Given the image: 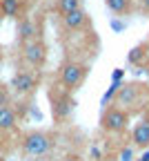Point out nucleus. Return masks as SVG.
<instances>
[{
    "mask_svg": "<svg viewBox=\"0 0 149 161\" xmlns=\"http://www.w3.org/2000/svg\"><path fill=\"white\" fill-rule=\"evenodd\" d=\"M56 146V141L49 132H42V130H31L23 136L20 141V148H23V154L29 159H40V157H47Z\"/></svg>",
    "mask_w": 149,
    "mask_h": 161,
    "instance_id": "f257e3e1",
    "label": "nucleus"
},
{
    "mask_svg": "<svg viewBox=\"0 0 149 161\" xmlns=\"http://www.w3.org/2000/svg\"><path fill=\"white\" fill-rule=\"evenodd\" d=\"M127 125H129V112H127V110H120V108H116V105L107 108V110L102 112V116H100V128H102L105 132L118 134V132L127 130Z\"/></svg>",
    "mask_w": 149,
    "mask_h": 161,
    "instance_id": "f03ea898",
    "label": "nucleus"
},
{
    "mask_svg": "<svg viewBox=\"0 0 149 161\" xmlns=\"http://www.w3.org/2000/svg\"><path fill=\"white\" fill-rule=\"evenodd\" d=\"M85 76H87V67H85L82 63H65L62 65V69H60V83H62V87L65 90H76L82 80H85Z\"/></svg>",
    "mask_w": 149,
    "mask_h": 161,
    "instance_id": "7ed1b4c3",
    "label": "nucleus"
},
{
    "mask_svg": "<svg viewBox=\"0 0 149 161\" xmlns=\"http://www.w3.org/2000/svg\"><path fill=\"white\" fill-rule=\"evenodd\" d=\"M49 98H51V114H54L56 121H65V119L71 116V112L76 108V101L67 92H58V94L51 92Z\"/></svg>",
    "mask_w": 149,
    "mask_h": 161,
    "instance_id": "20e7f679",
    "label": "nucleus"
},
{
    "mask_svg": "<svg viewBox=\"0 0 149 161\" xmlns=\"http://www.w3.org/2000/svg\"><path fill=\"white\" fill-rule=\"evenodd\" d=\"M23 58L31 67H42V63H45V58H47V47L42 45L38 38L29 40V43L23 45Z\"/></svg>",
    "mask_w": 149,
    "mask_h": 161,
    "instance_id": "39448f33",
    "label": "nucleus"
},
{
    "mask_svg": "<svg viewBox=\"0 0 149 161\" xmlns=\"http://www.w3.org/2000/svg\"><path fill=\"white\" fill-rule=\"evenodd\" d=\"M11 87H13L16 94L27 96V94L36 92V87H38V76L31 74V72H25V69H23V72H16L13 78H11Z\"/></svg>",
    "mask_w": 149,
    "mask_h": 161,
    "instance_id": "423d86ee",
    "label": "nucleus"
},
{
    "mask_svg": "<svg viewBox=\"0 0 149 161\" xmlns=\"http://www.w3.org/2000/svg\"><path fill=\"white\" fill-rule=\"evenodd\" d=\"M138 96H140V87L136 85V83H129V85H120V90L116 92V108H120V110H127V108H131L136 101H138Z\"/></svg>",
    "mask_w": 149,
    "mask_h": 161,
    "instance_id": "0eeeda50",
    "label": "nucleus"
},
{
    "mask_svg": "<svg viewBox=\"0 0 149 161\" xmlns=\"http://www.w3.org/2000/svg\"><path fill=\"white\" fill-rule=\"evenodd\" d=\"M131 141L138 148H149V119H140L131 130Z\"/></svg>",
    "mask_w": 149,
    "mask_h": 161,
    "instance_id": "6e6552de",
    "label": "nucleus"
},
{
    "mask_svg": "<svg viewBox=\"0 0 149 161\" xmlns=\"http://www.w3.org/2000/svg\"><path fill=\"white\" fill-rule=\"evenodd\" d=\"M18 125V114L11 105L0 108V132H11Z\"/></svg>",
    "mask_w": 149,
    "mask_h": 161,
    "instance_id": "1a4fd4ad",
    "label": "nucleus"
},
{
    "mask_svg": "<svg viewBox=\"0 0 149 161\" xmlns=\"http://www.w3.org/2000/svg\"><path fill=\"white\" fill-rule=\"evenodd\" d=\"M18 36H20V40H23V43L36 40V36H38V27H36V23H33V20H29V18L20 20V25H18Z\"/></svg>",
    "mask_w": 149,
    "mask_h": 161,
    "instance_id": "9d476101",
    "label": "nucleus"
},
{
    "mask_svg": "<svg viewBox=\"0 0 149 161\" xmlns=\"http://www.w3.org/2000/svg\"><path fill=\"white\" fill-rule=\"evenodd\" d=\"M85 20H87V16H85L82 9H74V11H69V14L62 16V23H65L67 29H80L85 25Z\"/></svg>",
    "mask_w": 149,
    "mask_h": 161,
    "instance_id": "9b49d317",
    "label": "nucleus"
},
{
    "mask_svg": "<svg viewBox=\"0 0 149 161\" xmlns=\"http://www.w3.org/2000/svg\"><path fill=\"white\" fill-rule=\"evenodd\" d=\"M107 9H111L114 14H125L127 7H129V0H105Z\"/></svg>",
    "mask_w": 149,
    "mask_h": 161,
    "instance_id": "f8f14e48",
    "label": "nucleus"
},
{
    "mask_svg": "<svg viewBox=\"0 0 149 161\" xmlns=\"http://www.w3.org/2000/svg\"><path fill=\"white\" fill-rule=\"evenodd\" d=\"M74 9H80V0H58V11L65 16Z\"/></svg>",
    "mask_w": 149,
    "mask_h": 161,
    "instance_id": "ddd939ff",
    "label": "nucleus"
},
{
    "mask_svg": "<svg viewBox=\"0 0 149 161\" xmlns=\"http://www.w3.org/2000/svg\"><path fill=\"white\" fill-rule=\"evenodd\" d=\"M0 11L5 16H18L20 14V3H0Z\"/></svg>",
    "mask_w": 149,
    "mask_h": 161,
    "instance_id": "4468645a",
    "label": "nucleus"
},
{
    "mask_svg": "<svg viewBox=\"0 0 149 161\" xmlns=\"http://www.w3.org/2000/svg\"><path fill=\"white\" fill-rule=\"evenodd\" d=\"M5 105H9V92L5 85H0V108H5Z\"/></svg>",
    "mask_w": 149,
    "mask_h": 161,
    "instance_id": "2eb2a0df",
    "label": "nucleus"
},
{
    "mask_svg": "<svg viewBox=\"0 0 149 161\" xmlns=\"http://www.w3.org/2000/svg\"><path fill=\"white\" fill-rule=\"evenodd\" d=\"M140 56H142V47H134V49L129 52V60H131V63H138Z\"/></svg>",
    "mask_w": 149,
    "mask_h": 161,
    "instance_id": "dca6fc26",
    "label": "nucleus"
},
{
    "mask_svg": "<svg viewBox=\"0 0 149 161\" xmlns=\"http://www.w3.org/2000/svg\"><path fill=\"white\" fill-rule=\"evenodd\" d=\"M131 154H134L131 148H125V150L120 152V161H131Z\"/></svg>",
    "mask_w": 149,
    "mask_h": 161,
    "instance_id": "f3484780",
    "label": "nucleus"
},
{
    "mask_svg": "<svg viewBox=\"0 0 149 161\" xmlns=\"http://www.w3.org/2000/svg\"><path fill=\"white\" fill-rule=\"evenodd\" d=\"M62 161H82V157H78V154H67Z\"/></svg>",
    "mask_w": 149,
    "mask_h": 161,
    "instance_id": "a211bd4d",
    "label": "nucleus"
},
{
    "mask_svg": "<svg viewBox=\"0 0 149 161\" xmlns=\"http://www.w3.org/2000/svg\"><path fill=\"white\" fill-rule=\"evenodd\" d=\"M111 25H114V29H116V31H120V29H125V25H122V23H118V20H114V23H111Z\"/></svg>",
    "mask_w": 149,
    "mask_h": 161,
    "instance_id": "6ab92c4d",
    "label": "nucleus"
},
{
    "mask_svg": "<svg viewBox=\"0 0 149 161\" xmlns=\"http://www.w3.org/2000/svg\"><path fill=\"white\" fill-rule=\"evenodd\" d=\"M120 78H122V69H116L114 72V80H120Z\"/></svg>",
    "mask_w": 149,
    "mask_h": 161,
    "instance_id": "aec40b11",
    "label": "nucleus"
},
{
    "mask_svg": "<svg viewBox=\"0 0 149 161\" xmlns=\"http://www.w3.org/2000/svg\"><path fill=\"white\" fill-rule=\"evenodd\" d=\"M138 161H149V152H145V154H142V157H140Z\"/></svg>",
    "mask_w": 149,
    "mask_h": 161,
    "instance_id": "412c9836",
    "label": "nucleus"
},
{
    "mask_svg": "<svg viewBox=\"0 0 149 161\" xmlns=\"http://www.w3.org/2000/svg\"><path fill=\"white\" fill-rule=\"evenodd\" d=\"M140 3H142V7H145V9L149 11V0H140Z\"/></svg>",
    "mask_w": 149,
    "mask_h": 161,
    "instance_id": "4be33fe9",
    "label": "nucleus"
},
{
    "mask_svg": "<svg viewBox=\"0 0 149 161\" xmlns=\"http://www.w3.org/2000/svg\"><path fill=\"white\" fill-rule=\"evenodd\" d=\"M0 3H20V0H0Z\"/></svg>",
    "mask_w": 149,
    "mask_h": 161,
    "instance_id": "5701e85b",
    "label": "nucleus"
},
{
    "mask_svg": "<svg viewBox=\"0 0 149 161\" xmlns=\"http://www.w3.org/2000/svg\"><path fill=\"white\" fill-rule=\"evenodd\" d=\"M0 161H7V159H5V157H3V154H0Z\"/></svg>",
    "mask_w": 149,
    "mask_h": 161,
    "instance_id": "b1692460",
    "label": "nucleus"
},
{
    "mask_svg": "<svg viewBox=\"0 0 149 161\" xmlns=\"http://www.w3.org/2000/svg\"><path fill=\"white\" fill-rule=\"evenodd\" d=\"M0 152H3V141H0Z\"/></svg>",
    "mask_w": 149,
    "mask_h": 161,
    "instance_id": "393cba45",
    "label": "nucleus"
},
{
    "mask_svg": "<svg viewBox=\"0 0 149 161\" xmlns=\"http://www.w3.org/2000/svg\"><path fill=\"white\" fill-rule=\"evenodd\" d=\"M107 161H109V159H107Z\"/></svg>",
    "mask_w": 149,
    "mask_h": 161,
    "instance_id": "a878e982",
    "label": "nucleus"
}]
</instances>
